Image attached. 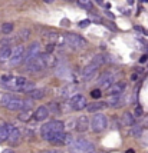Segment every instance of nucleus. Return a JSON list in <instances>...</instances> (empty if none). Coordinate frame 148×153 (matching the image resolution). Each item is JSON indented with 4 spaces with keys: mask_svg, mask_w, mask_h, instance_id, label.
Returning a JSON list of instances; mask_svg holds the SVG:
<instances>
[{
    "mask_svg": "<svg viewBox=\"0 0 148 153\" xmlns=\"http://www.w3.org/2000/svg\"><path fill=\"white\" fill-rule=\"evenodd\" d=\"M121 122H122V125H124V126H134V123H135L134 114H131L129 112H125V113L122 114Z\"/></svg>",
    "mask_w": 148,
    "mask_h": 153,
    "instance_id": "21",
    "label": "nucleus"
},
{
    "mask_svg": "<svg viewBox=\"0 0 148 153\" xmlns=\"http://www.w3.org/2000/svg\"><path fill=\"white\" fill-rule=\"evenodd\" d=\"M2 32L5 34L12 33V32H13V25H12V23H5V25L2 26Z\"/></svg>",
    "mask_w": 148,
    "mask_h": 153,
    "instance_id": "28",
    "label": "nucleus"
},
{
    "mask_svg": "<svg viewBox=\"0 0 148 153\" xmlns=\"http://www.w3.org/2000/svg\"><path fill=\"white\" fill-rule=\"evenodd\" d=\"M71 149L75 153H95V145L86 139H75L71 143Z\"/></svg>",
    "mask_w": 148,
    "mask_h": 153,
    "instance_id": "4",
    "label": "nucleus"
},
{
    "mask_svg": "<svg viewBox=\"0 0 148 153\" xmlns=\"http://www.w3.org/2000/svg\"><path fill=\"white\" fill-rule=\"evenodd\" d=\"M2 85L10 90H16V92H23V89L26 86V83L29 80L26 77H22V76H10V74H3L0 77Z\"/></svg>",
    "mask_w": 148,
    "mask_h": 153,
    "instance_id": "1",
    "label": "nucleus"
},
{
    "mask_svg": "<svg viewBox=\"0 0 148 153\" xmlns=\"http://www.w3.org/2000/svg\"><path fill=\"white\" fill-rule=\"evenodd\" d=\"M49 114H50V112H49V107L39 106L38 109H36V112L33 113V117L38 120V122H43V120H46L47 117H49Z\"/></svg>",
    "mask_w": 148,
    "mask_h": 153,
    "instance_id": "16",
    "label": "nucleus"
},
{
    "mask_svg": "<svg viewBox=\"0 0 148 153\" xmlns=\"http://www.w3.org/2000/svg\"><path fill=\"white\" fill-rule=\"evenodd\" d=\"M108 126V119L107 116L104 113H96L92 117V120H91V129H92V132H95V133H101V132H104L105 129H107Z\"/></svg>",
    "mask_w": 148,
    "mask_h": 153,
    "instance_id": "5",
    "label": "nucleus"
},
{
    "mask_svg": "<svg viewBox=\"0 0 148 153\" xmlns=\"http://www.w3.org/2000/svg\"><path fill=\"white\" fill-rule=\"evenodd\" d=\"M30 36V30L29 29H23L19 32V40H27Z\"/></svg>",
    "mask_w": 148,
    "mask_h": 153,
    "instance_id": "27",
    "label": "nucleus"
},
{
    "mask_svg": "<svg viewBox=\"0 0 148 153\" xmlns=\"http://www.w3.org/2000/svg\"><path fill=\"white\" fill-rule=\"evenodd\" d=\"M12 52H13V49L10 46H2V49H0V63H5L7 60H10Z\"/></svg>",
    "mask_w": 148,
    "mask_h": 153,
    "instance_id": "18",
    "label": "nucleus"
},
{
    "mask_svg": "<svg viewBox=\"0 0 148 153\" xmlns=\"http://www.w3.org/2000/svg\"><path fill=\"white\" fill-rule=\"evenodd\" d=\"M141 132H142V127L141 126H135L134 129H132V134H134V136H140V134H141Z\"/></svg>",
    "mask_w": 148,
    "mask_h": 153,
    "instance_id": "33",
    "label": "nucleus"
},
{
    "mask_svg": "<svg viewBox=\"0 0 148 153\" xmlns=\"http://www.w3.org/2000/svg\"><path fill=\"white\" fill-rule=\"evenodd\" d=\"M127 153H134V150H132V149H129V150H128Z\"/></svg>",
    "mask_w": 148,
    "mask_h": 153,
    "instance_id": "41",
    "label": "nucleus"
},
{
    "mask_svg": "<svg viewBox=\"0 0 148 153\" xmlns=\"http://www.w3.org/2000/svg\"><path fill=\"white\" fill-rule=\"evenodd\" d=\"M107 26L109 27V29H112V30H116V26H114V23H109V22H107Z\"/></svg>",
    "mask_w": 148,
    "mask_h": 153,
    "instance_id": "35",
    "label": "nucleus"
},
{
    "mask_svg": "<svg viewBox=\"0 0 148 153\" xmlns=\"http://www.w3.org/2000/svg\"><path fill=\"white\" fill-rule=\"evenodd\" d=\"M65 136H66V133L65 132H59V133L53 134L52 137H50V143L52 145H56V146H59V145H65Z\"/></svg>",
    "mask_w": 148,
    "mask_h": 153,
    "instance_id": "20",
    "label": "nucleus"
},
{
    "mask_svg": "<svg viewBox=\"0 0 148 153\" xmlns=\"http://www.w3.org/2000/svg\"><path fill=\"white\" fill-rule=\"evenodd\" d=\"M125 87H127L125 82H115L114 85L108 89V94L109 96H122Z\"/></svg>",
    "mask_w": 148,
    "mask_h": 153,
    "instance_id": "14",
    "label": "nucleus"
},
{
    "mask_svg": "<svg viewBox=\"0 0 148 153\" xmlns=\"http://www.w3.org/2000/svg\"><path fill=\"white\" fill-rule=\"evenodd\" d=\"M43 1H45V3H53L55 0H43Z\"/></svg>",
    "mask_w": 148,
    "mask_h": 153,
    "instance_id": "39",
    "label": "nucleus"
},
{
    "mask_svg": "<svg viewBox=\"0 0 148 153\" xmlns=\"http://www.w3.org/2000/svg\"><path fill=\"white\" fill-rule=\"evenodd\" d=\"M20 130L17 129L16 126L13 125H9V136H7V142L10 143V145H17L19 142H20Z\"/></svg>",
    "mask_w": 148,
    "mask_h": 153,
    "instance_id": "11",
    "label": "nucleus"
},
{
    "mask_svg": "<svg viewBox=\"0 0 148 153\" xmlns=\"http://www.w3.org/2000/svg\"><path fill=\"white\" fill-rule=\"evenodd\" d=\"M147 60H148V56H142L141 59H140V62H141V63H145Z\"/></svg>",
    "mask_w": 148,
    "mask_h": 153,
    "instance_id": "36",
    "label": "nucleus"
},
{
    "mask_svg": "<svg viewBox=\"0 0 148 153\" xmlns=\"http://www.w3.org/2000/svg\"><path fill=\"white\" fill-rule=\"evenodd\" d=\"M75 89H76V86H75V85H66V86H63L61 89V96L66 99V97H69L71 94L74 93Z\"/></svg>",
    "mask_w": 148,
    "mask_h": 153,
    "instance_id": "22",
    "label": "nucleus"
},
{
    "mask_svg": "<svg viewBox=\"0 0 148 153\" xmlns=\"http://www.w3.org/2000/svg\"><path fill=\"white\" fill-rule=\"evenodd\" d=\"M26 69H27V72H33V73H38V72H42L43 69H46V67H45V63H43V60H42V57H41V54L33 57V59L27 60Z\"/></svg>",
    "mask_w": 148,
    "mask_h": 153,
    "instance_id": "8",
    "label": "nucleus"
},
{
    "mask_svg": "<svg viewBox=\"0 0 148 153\" xmlns=\"http://www.w3.org/2000/svg\"><path fill=\"white\" fill-rule=\"evenodd\" d=\"M128 1H129V3H134V1H132V0H128Z\"/></svg>",
    "mask_w": 148,
    "mask_h": 153,
    "instance_id": "42",
    "label": "nucleus"
},
{
    "mask_svg": "<svg viewBox=\"0 0 148 153\" xmlns=\"http://www.w3.org/2000/svg\"><path fill=\"white\" fill-rule=\"evenodd\" d=\"M69 105H71L72 110H83L88 106V100L83 94H74Z\"/></svg>",
    "mask_w": 148,
    "mask_h": 153,
    "instance_id": "9",
    "label": "nucleus"
},
{
    "mask_svg": "<svg viewBox=\"0 0 148 153\" xmlns=\"http://www.w3.org/2000/svg\"><path fill=\"white\" fill-rule=\"evenodd\" d=\"M29 96L32 100H38V99H42L45 96V90L43 89H33L32 92H29Z\"/></svg>",
    "mask_w": 148,
    "mask_h": 153,
    "instance_id": "25",
    "label": "nucleus"
},
{
    "mask_svg": "<svg viewBox=\"0 0 148 153\" xmlns=\"http://www.w3.org/2000/svg\"><path fill=\"white\" fill-rule=\"evenodd\" d=\"M63 127H65L63 122H61V120H52V122L45 123V125L41 127V134L43 139L49 142L53 134L59 133V132H63Z\"/></svg>",
    "mask_w": 148,
    "mask_h": 153,
    "instance_id": "3",
    "label": "nucleus"
},
{
    "mask_svg": "<svg viewBox=\"0 0 148 153\" xmlns=\"http://www.w3.org/2000/svg\"><path fill=\"white\" fill-rule=\"evenodd\" d=\"M88 25H91L89 20H82V22H79V27H86Z\"/></svg>",
    "mask_w": 148,
    "mask_h": 153,
    "instance_id": "34",
    "label": "nucleus"
},
{
    "mask_svg": "<svg viewBox=\"0 0 148 153\" xmlns=\"http://www.w3.org/2000/svg\"><path fill=\"white\" fill-rule=\"evenodd\" d=\"M41 57L43 60V63H45V67H55L58 65V59L55 57L53 54L43 53V54H41Z\"/></svg>",
    "mask_w": 148,
    "mask_h": 153,
    "instance_id": "17",
    "label": "nucleus"
},
{
    "mask_svg": "<svg viewBox=\"0 0 148 153\" xmlns=\"http://www.w3.org/2000/svg\"><path fill=\"white\" fill-rule=\"evenodd\" d=\"M3 153H14V152H13V150H9V149H7V150H5Z\"/></svg>",
    "mask_w": 148,
    "mask_h": 153,
    "instance_id": "40",
    "label": "nucleus"
},
{
    "mask_svg": "<svg viewBox=\"0 0 148 153\" xmlns=\"http://www.w3.org/2000/svg\"><path fill=\"white\" fill-rule=\"evenodd\" d=\"M0 105L9 110H23L25 99H20L12 93H3L0 96Z\"/></svg>",
    "mask_w": 148,
    "mask_h": 153,
    "instance_id": "2",
    "label": "nucleus"
},
{
    "mask_svg": "<svg viewBox=\"0 0 148 153\" xmlns=\"http://www.w3.org/2000/svg\"><path fill=\"white\" fill-rule=\"evenodd\" d=\"M62 25H63V26H68V25H69V20H62Z\"/></svg>",
    "mask_w": 148,
    "mask_h": 153,
    "instance_id": "37",
    "label": "nucleus"
},
{
    "mask_svg": "<svg viewBox=\"0 0 148 153\" xmlns=\"http://www.w3.org/2000/svg\"><path fill=\"white\" fill-rule=\"evenodd\" d=\"M141 116H142V107L137 106L135 107V112H134V117H141Z\"/></svg>",
    "mask_w": 148,
    "mask_h": 153,
    "instance_id": "32",
    "label": "nucleus"
},
{
    "mask_svg": "<svg viewBox=\"0 0 148 153\" xmlns=\"http://www.w3.org/2000/svg\"><path fill=\"white\" fill-rule=\"evenodd\" d=\"M114 83H115V76H114V73H111V72L102 73L101 76H99V79H98L99 90H108Z\"/></svg>",
    "mask_w": 148,
    "mask_h": 153,
    "instance_id": "7",
    "label": "nucleus"
},
{
    "mask_svg": "<svg viewBox=\"0 0 148 153\" xmlns=\"http://www.w3.org/2000/svg\"><path fill=\"white\" fill-rule=\"evenodd\" d=\"M88 127H89V119H88V116H79L76 119V123H75V129L79 133H83V132L88 130Z\"/></svg>",
    "mask_w": 148,
    "mask_h": 153,
    "instance_id": "15",
    "label": "nucleus"
},
{
    "mask_svg": "<svg viewBox=\"0 0 148 153\" xmlns=\"http://www.w3.org/2000/svg\"><path fill=\"white\" fill-rule=\"evenodd\" d=\"M9 136V125L0 122V142H6Z\"/></svg>",
    "mask_w": 148,
    "mask_h": 153,
    "instance_id": "24",
    "label": "nucleus"
},
{
    "mask_svg": "<svg viewBox=\"0 0 148 153\" xmlns=\"http://www.w3.org/2000/svg\"><path fill=\"white\" fill-rule=\"evenodd\" d=\"M39 54H41V43L39 42H33L30 46L27 47L26 54H25V62L33 59V57L39 56Z\"/></svg>",
    "mask_w": 148,
    "mask_h": 153,
    "instance_id": "13",
    "label": "nucleus"
},
{
    "mask_svg": "<svg viewBox=\"0 0 148 153\" xmlns=\"http://www.w3.org/2000/svg\"><path fill=\"white\" fill-rule=\"evenodd\" d=\"M25 54H26V47L19 45V46H16L13 49V52H12V57H10V65H19L20 62H23L25 59Z\"/></svg>",
    "mask_w": 148,
    "mask_h": 153,
    "instance_id": "10",
    "label": "nucleus"
},
{
    "mask_svg": "<svg viewBox=\"0 0 148 153\" xmlns=\"http://www.w3.org/2000/svg\"><path fill=\"white\" fill-rule=\"evenodd\" d=\"M131 79H132V80H137V79H138V74H132V76H131Z\"/></svg>",
    "mask_w": 148,
    "mask_h": 153,
    "instance_id": "38",
    "label": "nucleus"
},
{
    "mask_svg": "<svg viewBox=\"0 0 148 153\" xmlns=\"http://www.w3.org/2000/svg\"><path fill=\"white\" fill-rule=\"evenodd\" d=\"M30 116H33V113H32V110L30 109H23V110H20V113H19V120H22V122H27V120L30 119Z\"/></svg>",
    "mask_w": 148,
    "mask_h": 153,
    "instance_id": "26",
    "label": "nucleus"
},
{
    "mask_svg": "<svg viewBox=\"0 0 148 153\" xmlns=\"http://www.w3.org/2000/svg\"><path fill=\"white\" fill-rule=\"evenodd\" d=\"M98 69H99V66L98 65H95V63H89L83 70H82V76H83V80L85 82H89V80L94 79V76L96 74V72H98Z\"/></svg>",
    "mask_w": 148,
    "mask_h": 153,
    "instance_id": "12",
    "label": "nucleus"
},
{
    "mask_svg": "<svg viewBox=\"0 0 148 153\" xmlns=\"http://www.w3.org/2000/svg\"><path fill=\"white\" fill-rule=\"evenodd\" d=\"M107 106L108 105L105 102H95V103H89L86 106V109L89 113H95V112H101L102 109H105Z\"/></svg>",
    "mask_w": 148,
    "mask_h": 153,
    "instance_id": "19",
    "label": "nucleus"
},
{
    "mask_svg": "<svg viewBox=\"0 0 148 153\" xmlns=\"http://www.w3.org/2000/svg\"><path fill=\"white\" fill-rule=\"evenodd\" d=\"M65 42H66L69 46L75 47V49H82V47H86V40L74 33H68L65 34Z\"/></svg>",
    "mask_w": 148,
    "mask_h": 153,
    "instance_id": "6",
    "label": "nucleus"
},
{
    "mask_svg": "<svg viewBox=\"0 0 148 153\" xmlns=\"http://www.w3.org/2000/svg\"><path fill=\"white\" fill-rule=\"evenodd\" d=\"M49 105H50V110H52L53 113H61V110H59V105H58V103L52 102V103H49Z\"/></svg>",
    "mask_w": 148,
    "mask_h": 153,
    "instance_id": "30",
    "label": "nucleus"
},
{
    "mask_svg": "<svg viewBox=\"0 0 148 153\" xmlns=\"http://www.w3.org/2000/svg\"><path fill=\"white\" fill-rule=\"evenodd\" d=\"M101 90H99V89H94V90H92V92H91V96H92V97H94V99H99V97H101Z\"/></svg>",
    "mask_w": 148,
    "mask_h": 153,
    "instance_id": "31",
    "label": "nucleus"
},
{
    "mask_svg": "<svg viewBox=\"0 0 148 153\" xmlns=\"http://www.w3.org/2000/svg\"><path fill=\"white\" fill-rule=\"evenodd\" d=\"M78 3L81 4L82 7H85V9H92V3H91V0H78Z\"/></svg>",
    "mask_w": 148,
    "mask_h": 153,
    "instance_id": "29",
    "label": "nucleus"
},
{
    "mask_svg": "<svg viewBox=\"0 0 148 153\" xmlns=\"http://www.w3.org/2000/svg\"><path fill=\"white\" fill-rule=\"evenodd\" d=\"M121 103H122V96H109L107 102L108 106H112V107L121 106Z\"/></svg>",
    "mask_w": 148,
    "mask_h": 153,
    "instance_id": "23",
    "label": "nucleus"
}]
</instances>
